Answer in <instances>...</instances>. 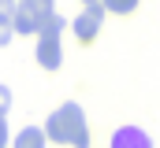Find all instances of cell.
Here are the masks:
<instances>
[{
	"label": "cell",
	"instance_id": "obj_6",
	"mask_svg": "<svg viewBox=\"0 0 160 148\" xmlns=\"http://www.w3.org/2000/svg\"><path fill=\"white\" fill-rule=\"evenodd\" d=\"M45 130H38V126H26V130H19L15 133V145L11 148H45Z\"/></svg>",
	"mask_w": 160,
	"mask_h": 148
},
{
	"label": "cell",
	"instance_id": "obj_4",
	"mask_svg": "<svg viewBox=\"0 0 160 148\" xmlns=\"http://www.w3.org/2000/svg\"><path fill=\"white\" fill-rule=\"evenodd\" d=\"M48 11H38L34 4H26V0H19V7H15V19H11V26H15V34H38L41 30V19H45Z\"/></svg>",
	"mask_w": 160,
	"mask_h": 148
},
{
	"label": "cell",
	"instance_id": "obj_10",
	"mask_svg": "<svg viewBox=\"0 0 160 148\" xmlns=\"http://www.w3.org/2000/svg\"><path fill=\"white\" fill-rule=\"evenodd\" d=\"M11 34H15V26L8 19H0V44H11Z\"/></svg>",
	"mask_w": 160,
	"mask_h": 148
},
{
	"label": "cell",
	"instance_id": "obj_8",
	"mask_svg": "<svg viewBox=\"0 0 160 148\" xmlns=\"http://www.w3.org/2000/svg\"><path fill=\"white\" fill-rule=\"evenodd\" d=\"M15 7H19V0H0V19H15Z\"/></svg>",
	"mask_w": 160,
	"mask_h": 148
},
{
	"label": "cell",
	"instance_id": "obj_3",
	"mask_svg": "<svg viewBox=\"0 0 160 148\" xmlns=\"http://www.w3.org/2000/svg\"><path fill=\"white\" fill-rule=\"evenodd\" d=\"M38 63H41V71H56V67L63 63L60 37H52V34H38Z\"/></svg>",
	"mask_w": 160,
	"mask_h": 148
},
{
	"label": "cell",
	"instance_id": "obj_12",
	"mask_svg": "<svg viewBox=\"0 0 160 148\" xmlns=\"http://www.w3.org/2000/svg\"><path fill=\"white\" fill-rule=\"evenodd\" d=\"M26 4H34L38 11H52V0H26Z\"/></svg>",
	"mask_w": 160,
	"mask_h": 148
},
{
	"label": "cell",
	"instance_id": "obj_1",
	"mask_svg": "<svg viewBox=\"0 0 160 148\" xmlns=\"http://www.w3.org/2000/svg\"><path fill=\"white\" fill-rule=\"evenodd\" d=\"M45 137L56 145H71V148H89V130H86V115L78 104H60L45 122Z\"/></svg>",
	"mask_w": 160,
	"mask_h": 148
},
{
	"label": "cell",
	"instance_id": "obj_2",
	"mask_svg": "<svg viewBox=\"0 0 160 148\" xmlns=\"http://www.w3.org/2000/svg\"><path fill=\"white\" fill-rule=\"evenodd\" d=\"M101 19H104V7H101V4H89V7H82V15L75 19V22H71V30H75V37L89 44L93 37L101 34Z\"/></svg>",
	"mask_w": 160,
	"mask_h": 148
},
{
	"label": "cell",
	"instance_id": "obj_11",
	"mask_svg": "<svg viewBox=\"0 0 160 148\" xmlns=\"http://www.w3.org/2000/svg\"><path fill=\"white\" fill-rule=\"evenodd\" d=\"M8 141H11V133H8V118L0 115V148H8Z\"/></svg>",
	"mask_w": 160,
	"mask_h": 148
},
{
	"label": "cell",
	"instance_id": "obj_7",
	"mask_svg": "<svg viewBox=\"0 0 160 148\" xmlns=\"http://www.w3.org/2000/svg\"><path fill=\"white\" fill-rule=\"evenodd\" d=\"M101 7L112 11V15H130V11L138 7V0H101Z\"/></svg>",
	"mask_w": 160,
	"mask_h": 148
},
{
	"label": "cell",
	"instance_id": "obj_5",
	"mask_svg": "<svg viewBox=\"0 0 160 148\" xmlns=\"http://www.w3.org/2000/svg\"><path fill=\"white\" fill-rule=\"evenodd\" d=\"M112 148H153V141H149L145 130H138V126H123V130L112 133Z\"/></svg>",
	"mask_w": 160,
	"mask_h": 148
},
{
	"label": "cell",
	"instance_id": "obj_9",
	"mask_svg": "<svg viewBox=\"0 0 160 148\" xmlns=\"http://www.w3.org/2000/svg\"><path fill=\"white\" fill-rule=\"evenodd\" d=\"M8 111H11V89L0 85V115H8Z\"/></svg>",
	"mask_w": 160,
	"mask_h": 148
},
{
	"label": "cell",
	"instance_id": "obj_13",
	"mask_svg": "<svg viewBox=\"0 0 160 148\" xmlns=\"http://www.w3.org/2000/svg\"><path fill=\"white\" fill-rule=\"evenodd\" d=\"M82 4H86V7H89V4H101V0H82Z\"/></svg>",
	"mask_w": 160,
	"mask_h": 148
}]
</instances>
